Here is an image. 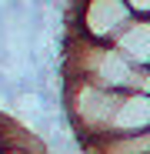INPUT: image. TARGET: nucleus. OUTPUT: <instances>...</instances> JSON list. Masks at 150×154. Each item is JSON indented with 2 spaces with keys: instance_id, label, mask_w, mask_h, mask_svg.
I'll list each match as a JSON object with an SVG mask.
<instances>
[{
  "instance_id": "obj_1",
  "label": "nucleus",
  "mask_w": 150,
  "mask_h": 154,
  "mask_svg": "<svg viewBox=\"0 0 150 154\" xmlns=\"http://www.w3.org/2000/svg\"><path fill=\"white\" fill-rule=\"evenodd\" d=\"M134 20L127 0H77V14H73V30L87 40L97 44H113L123 27Z\"/></svg>"
},
{
  "instance_id": "obj_2",
  "label": "nucleus",
  "mask_w": 150,
  "mask_h": 154,
  "mask_svg": "<svg viewBox=\"0 0 150 154\" xmlns=\"http://www.w3.org/2000/svg\"><path fill=\"white\" fill-rule=\"evenodd\" d=\"M113 47L137 67H150V17H134L113 40Z\"/></svg>"
},
{
  "instance_id": "obj_3",
  "label": "nucleus",
  "mask_w": 150,
  "mask_h": 154,
  "mask_svg": "<svg viewBox=\"0 0 150 154\" xmlns=\"http://www.w3.org/2000/svg\"><path fill=\"white\" fill-rule=\"evenodd\" d=\"M134 17H150V0H127Z\"/></svg>"
},
{
  "instance_id": "obj_4",
  "label": "nucleus",
  "mask_w": 150,
  "mask_h": 154,
  "mask_svg": "<svg viewBox=\"0 0 150 154\" xmlns=\"http://www.w3.org/2000/svg\"><path fill=\"white\" fill-rule=\"evenodd\" d=\"M0 154H34V151H27V147H4Z\"/></svg>"
}]
</instances>
